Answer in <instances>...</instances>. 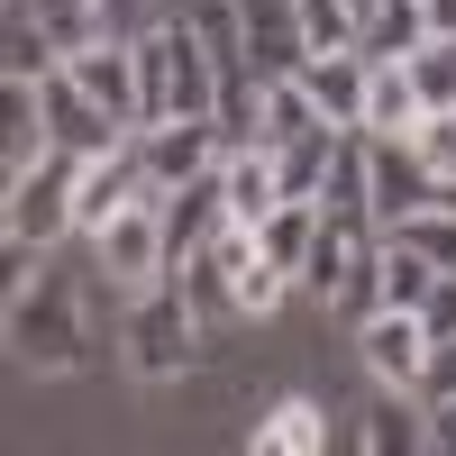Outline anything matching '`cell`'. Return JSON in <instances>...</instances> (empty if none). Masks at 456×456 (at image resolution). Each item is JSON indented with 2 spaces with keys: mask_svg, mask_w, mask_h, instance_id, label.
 Wrapping results in <instances>:
<instances>
[{
  "mask_svg": "<svg viewBox=\"0 0 456 456\" xmlns=\"http://www.w3.org/2000/svg\"><path fill=\"white\" fill-rule=\"evenodd\" d=\"M210 347V320L183 301V283H146L128 292V320H119V365L137 374V384H174V374H192Z\"/></svg>",
  "mask_w": 456,
  "mask_h": 456,
  "instance_id": "2",
  "label": "cell"
},
{
  "mask_svg": "<svg viewBox=\"0 0 456 456\" xmlns=\"http://www.w3.org/2000/svg\"><path fill=\"white\" fill-rule=\"evenodd\" d=\"M37 92H46V128H55V146H64V156H110L119 137H137V128H119V119H110V110H101L83 83H73L64 64H55Z\"/></svg>",
  "mask_w": 456,
  "mask_h": 456,
  "instance_id": "9",
  "label": "cell"
},
{
  "mask_svg": "<svg viewBox=\"0 0 456 456\" xmlns=\"http://www.w3.org/2000/svg\"><path fill=\"white\" fill-rule=\"evenodd\" d=\"M356 447L365 456H411V447H429V402L420 393H402V384H374V402H365V420H356Z\"/></svg>",
  "mask_w": 456,
  "mask_h": 456,
  "instance_id": "14",
  "label": "cell"
},
{
  "mask_svg": "<svg viewBox=\"0 0 456 456\" xmlns=\"http://www.w3.org/2000/svg\"><path fill=\"white\" fill-rule=\"evenodd\" d=\"M365 174H374V228H402L411 210L438 201V183H429L411 137H365Z\"/></svg>",
  "mask_w": 456,
  "mask_h": 456,
  "instance_id": "8",
  "label": "cell"
},
{
  "mask_svg": "<svg viewBox=\"0 0 456 456\" xmlns=\"http://www.w3.org/2000/svg\"><path fill=\"white\" fill-rule=\"evenodd\" d=\"M64 73L83 83L119 128H146V83H137V37H92V46H73Z\"/></svg>",
  "mask_w": 456,
  "mask_h": 456,
  "instance_id": "6",
  "label": "cell"
},
{
  "mask_svg": "<svg viewBox=\"0 0 456 456\" xmlns=\"http://www.w3.org/2000/svg\"><path fill=\"white\" fill-rule=\"evenodd\" d=\"M365 83H374V55L365 46H320L301 64V92L320 101L329 128H365Z\"/></svg>",
  "mask_w": 456,
  "mask_h": 456,
  "instance_id": "12",
  "label": "cell"
},
{
  "mask_svg": "<svg viewBox=\"0 0 456 456\" xmlns=\"http://www.w3.org/2000/svg\"><path fill=\"white\" fill-rule=\"evenodd\" d=\"M219 183H228V228H256L265 210L283 201V165H274V146H238V156H219Z\"/></svg>",
  "mask_w": 456,
  "mask_h": 456,
  "instance_id": "15",
  "label": "cell"
},
{
  "mask_svg": "<svg viewBox=\"0 0 456 456\" xmlns=\"http://www.w3.org/2000/svg\"><path fill=\"white\" fill-rule=\"evenodd\" d=\"M402 64H411V83H420L429 110H456V37H429V46L402 55Z\"/></svg>",
  "mask_w": 456,
  "mask_h": 456,
  "instance_id": "26",
  "label": "cell"
},
{
  "mask_svg": "<svg viewBox=\"0 0 456 456\" xmlns=\"http://www.w3.org/2000/svg\"><path fill=\"white\" fill-rule=\"evenodd\" d=\"M92 274L110 283V292H146V283H165L174 274V238H165V192L156 201H128L110 228H92Z\"/></svg>",
  "mask_w": 456,
  "mask_h": 456,
  "instance_id": "4",
  "label": "cell"
},
{
  "mask_svg": "<svg viewBox=\"0 0 456 456\" xmlns=\"http://www.w3.org/2000/svg\"><path fill=\"white\" fill-rule=\"evenodd\" d=\"M128 10H146V0H110V19H119V37H137V28H128Z\"/></svg>",
  "mask_w": 456,
  "mask_h": 456,
  "instance_id": "33",
  "label": "cell"
},
{
  "mask_svg": "<svg viewBox=\"0 0 456 456\" xmlns=\"http://www.w3.org/2000/svg\"><path fill=\"white\" fill-rule=\"evenodd\" d=\"M429 46V0H374L365 10V55L374 64H402Z\"/></svg>",
  "mask_w": 456,
  "mask_h": 456,
  "instance_id": "22",
  "label": "cell"
},
{
  "mask_svg": "<svg viewBox=\"0 0 456 456\" xmlns=\"http://www.w3.org/2000/svg\"><path fill=\"white\" fill-rule=\"evenodd\" d=\"M64 64V46H55V28L28 10V0H10V19H0V73L10 83H46V73Z\"/></svg>",
  "mask_w": 456,
  "mask_h": 456,
  "instance_id": "19",
  "label": "cell"
},
{
  "mask_svg": "<svg viewBox=\"0 0 456 456\" xmlns=\"http://www.w3.org/2000/svg\"><path fill=\"white\" fill-rule=\"evenodd\" d=\"M28 10L55 28V46H64V55H73V46H92V37H119L110 0H28Z\"/></svg>",
  "mask_w": 456,
  "mask_h": 456,
  "instance_id": "25",
  "label": "cell"
},
{
  "mask_svg": "<svg viewBox=\"0 0 456 456\" xmlns=\"http://www.w3.org/2000/svg\"><path fill=\"white\" fill-rule=\"evenodd\" d=\"M411 146H420L429 183H456V110H429V119H420V137H411Z\"/></svg>",
  "mask_w": 456,
  "mask_h": 456,
  "instance_id": "28",
  "label": "cell"
},
{
  "mask_svg": "<svg viewBox=\"0 0 456 456\" xmlns=\"http://www.w3.org/2000/svg\"><path fill=\"white\" fill-rule=\"evenodd\" d=\"M347 10H356V19H365V10H374V0H347Z\"/></svg>",
  "mask_w": 456,
  "mask_h": 456,
  "instance_id": "35",
  "label": "cell"
},
{
  "mask_svg": "<svg viewBox=\"0 0 456 456\" xmlns=\"http://www.w3.org/2000/svg\"><path fill=\"white\" fill-rule=\"evenodd\" d=\"M438 210H456V183H438Z\"/></svg>",
  "mask_w": 456,
  "mask_h": 456,
  "instance_id": "34",
  "label": "cell"
},
{
  "mask_svg": "<svg viewBox=\"0 0 456 456\" xmlns=\"http://www.w3.org/2000/svg\"><path fill=\"white\" fill-rule=\"evenodd\" d=\"M137 156H146V174H156V192H183L192 174H210L219 165V119H146L137 128Z\"/></svg>",
  "mask_w": 456,
  "mask_h": 456,
  "instance_id": "7",
  "label": "cell"
},
{
  "mask_svg": "<svg viewBox=\"0 0 456 456\" xmlns=\"http://www.w3.org/2000/svg\"><path fill=\"white\" fill-rule=\"evenodd\" d=\"M338 137H347V128H301L292 146H274V165H283V192L292 201H320V183H329V165H338Z\"/></svg>",
  "mask_w": 456,
  "mask_h": 456,
  "instance_id": "23",
  "label": "cell"
},
{
  "mask_svg": "<svg viewBox=\"0 0 456 456\" xmlns=\"http://www.w3.org/2000/svg\"><path fill=\"white\" fill-rule=\"evenodd\" d=\"M420 329H429V338H456V274H438V283H429V301H420Z\"/></svg>",
  "mask_w": 456,
  "mask_h": 456,
  "instance_id": "29",
  "label": "cell"
},
{
  "mask_svg": "<svg viewBox=\"0 0 456 456\" xmlns=\"http://www.w3.org/2000/svg\"><path fill=\"white\" fill-rule=\"evenodd\" d=\"M37 156H55L46 92H37V83H10V73H0V183H10V174H28Z\"/></svg>",
  "mask_w": 456,
  "mask_h": 456,
  "instance_id": "13",
  "label": "cell"
},
{
  "mask_svg": "<svg viewBox=\"0 0 456 456\" xmlns=\"http://www.w3.org/2000/svg\"><path fill=\"white\" fill-rule=\"evenodd\" d=\"M0 238L10 247H64V238H83V156H37L28 174L0 183Z\"/></svg>",
  "mask_w": 456,
  "mask_h": 456,
  "instance_id": "3",
  "label": "cell"
},
{
  "mask_svg": "<svg viewBox=\"0 0 456 456\" xmlns=\"http://www.w3.org/2000/svg\"><path fill=\"white\" fill-rule=\"evenodd\" d=\"M301 19H311V46H365V19L347 0H301Z\"/></svg>",
  "mask_w": 456,
  "mask_h": 456,
  "instance_id": "27",
  "label": "cell"
},
{
  "mask_svg": "<svg viewBox=\"0 0 456 456\" xmlns=\"http://www.w3.org/2000/svg\"><path fill=\"white\" fill-rule=\"evenodd\" d=\"M429 347L438 338L420 329V311H393V301H374V311L356 320V356L374 384H402V393H420V374H429Z\"/></svg>",
  "mask_w": 456,
  "mask_h": 456,
  "instance_id": "5",
  "label": "cell"
},
{
  "mask_svg": "<svg viewBox=\"0 0 456 456\" xmlns=\"http://www.w3.org/2000/svg\"><path fill=\"white\" fill-rule=\"evenodd\" d=\"M247 447H256V456H320V447H329V411H320L311 393H283V402L247 429Z\"/></svg>",
  "mask_w": 456,
  "mask_h": 456,
  "instance_id": "16",
  "label": "cell"
},
{
  "mask_svg": "<svg viewBox=\"0 0 456 456\" xmlns=\"http://www.w3.org/2000/svg\"><path fill=\"white\" fill-rule=\"evenodd\" d=\"M438 283V265L402 238V228H384V247H374V301H393V311H420Z\"/></svg>",
  "mask_w": 456,
  "mask_h": 456,
  "instance_id": "20",
  "label": "cell"
},
{
  "mask_svg": "<svg viewBox=\"0 0 456 456\" xmlns=\"http://www.w3.org/2000/svg\"><path fill=\"white\" fill-rule=\"evenodd\" d=\"M247 10V64L274 83V73H301L320 46H311V19H301V0H238Z\"/></svg>",
  "mask_w": 456,
  "mask_h": 456,
  "instance_id": "11",
  "label": "cell"
},
{
  "mask_svg": "<svg viewBox=\"0 0 456 456\" xmlns=\"http://www.w3.org/2000/svg\"><path fill=\"white\" fill-rule=\"evenodd\" d=\"M456 393V338H438L429 347V374H420V402H447Z\"/></svg>",
  "mask_w": 456,
  "mask_h": 456,
  "instance_id": "30",
  "label": "cell"
},
{
  "mask_svg": "<svg viewBox=\"0 0 456 456\" xmlns=\"http://www.w3.org/2000/svg\"><path fill=\"white\" fill-rule=\"evenodd\" d=\"M10 356L28 374H83L101 356L92 311H83V274H55L37 265L28 283H10Z\"/></svg>",
  "mask_w": 456,
  "mask_h": 456,
  "instance_id": "1",
  "label": "cell"
},
{
  "mask_svg": "<svg viewBox=\"0 0 456 456\" xmlns=\"http://www.w3.org/2000/svg\"><path fill=\"white\" fill-rule=\"evenodd\" d=\"M128 201H156V174H146L137 137H119L110 156H83V238H92V228H110Z\"/></svg>",
  "mask_w": 456,
  "mask_h": 456,
  "instance_id": "10",
  "label": "cell"
},
{
  "mask_svg": "<svg viewBox=\"0 0 456 456\" xmlns=\"http://www.w3.org/2000/svg\"><path fill=\"white\" fill-rule=\"evenodd\" d=\"M301 128H320V101L301 92V73H274V83H265V119H256V146H292Z\"/></svg>",
  "mask_w": 456,
  "mask_h": 456,
  "instance_id": "24",
  "label": "cell"
},
{
  "mask_svg": "<svg viewBox=\"0 0 456 456\" xmlns=\"http://www.w3.org/2000/svg\"><path fill=\"white\" fill-rule=\"evenodd\" d=\"M320 210H329L338 228H374V174H365V128H347V137H338V165H329V183H320Z\"/></svg>",
  "mask_w": 456,
  "mask_h": 456,
  "instance_id": "17",
  "label": "cell"
},
{
  "mask_svg": "<svg viewBox=\"0 0 456 456\" xmlns=\"http://www.w3.org/2000/svg\"><path fill=\"white\" fill-rule=\"evenodd\" d=\"M429 447H438V456H456V393H447V402H429Z\"/></svg>",
  "mask_w": 456,
  "mask_h": 456,
  "instance_id": "31",
  "label": "cell"
},
{
  "mask_svg": "<svg viewBox=\"0 0 456 456\" xmlns=\"http://www.w3.org/2000/svg\"><path fill=\"white\" fill-rule=\"evenodd\" d=\"M429 37H456V0H429Z\"/></svg>",
  "mask_w": 456,
  "mask_h": 456,
  "instance_id": "32",
  "label": "cell"
},
{
  "mask_svg": "<svg viewBox=\"0 0 456 456\" xmlns=\"http://www.w3.org/2000/svg\"><path fill=\"white\" fill-rule=\"evenodd\" d=\"M311 238H320V201H292V192H283L274 210L256 219V247L274 256V265H283L292 283H301V265H311Z\"/></svg>",
  "mask_w": 456,
  "mask_h": 456,
  "instance_id": "21",
  "label": "cell"
},
{
  "mask_svg": "<svg viewBox=\"0 0 456 456\" xmlns=\"http://www.w3.org/2000/svg\"><path fill=\"white\" fill-rule=\"evenodd\" d=\"M429 119V101L420 83H411V64H374V83H365V137H420Z\"/></svg>",
  "mask_w": 456,
  "mask_h": 456,
  "instance_id": "18",
  "label": "cell"
}]
</instances>
